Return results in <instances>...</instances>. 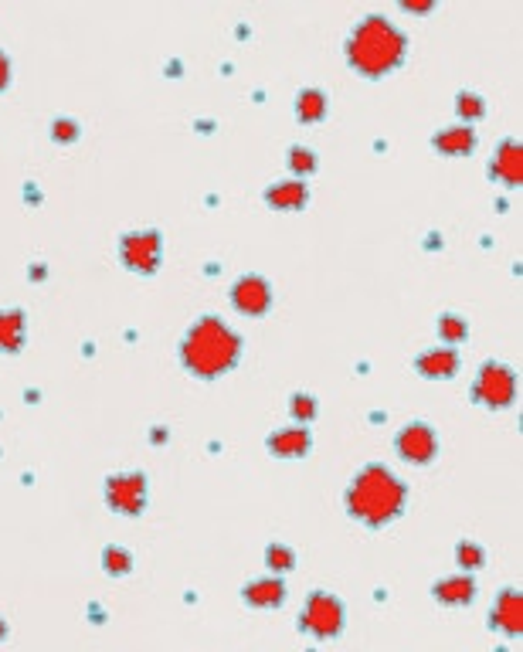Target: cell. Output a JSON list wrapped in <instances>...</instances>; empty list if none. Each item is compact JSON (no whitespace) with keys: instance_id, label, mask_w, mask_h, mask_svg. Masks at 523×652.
<instances>
[{"instance_id":"3","label":"cell","mask_w":523,"mask_h":652,"mask_svg":"<svg viewBox=\"0 0 523 652\" xmlns=\"http://www.w3.org/2000/svg\"><path fill=\"white\" fill-rule=\"evenodd\" d=\"M408 58V38L388 17L367 14L347 38V65L364 79H384Z\"/></svg>"},{"instance_id":"27","label":"cell","mask_w":523,"mask_h":652,"mask_svg":"<svg viewBox=\"0 0 523 652\" xmlns=\"http://www.w3.org/2000/svg\"><path fill=\"white\" fill-rule=\"evenodd\" d=\"M79 136H82V126L75 123V119H68V116L51 119V140H55V143L68 147V143H75Z\"/></svg>"},{"instance_id":"22","label":"cell","mask_w":523,"mask_h":652,"mask_svg":"<svg viewBox=\"0 0 523 652\" xmlns=\"http://www.w3.org/2000/svg\"><path fill=\"white\" fill-rule=\"evenodd\" d=\"M286 163H289V174H293L296 180H306L310 174H316V153L310 147H289L286 153Z\"/></svg>"},{"instance_id":"30","label":"cell","mask_w":523,"mask_h":652,"mask_svg":"<svg viewBox=\"0 0 523 652\" xmlns=\"http://www.w3.org/2000/svg\"><path fill=\"white\" fill-rule=\"evenodd\" d=\"M153 445H160V442H167V428H153Z\"/></svg>"},{"instance_id":"26","label":"cell","mask_w":523,"mask_h":652,"mask_svg":"<svg viewBox=\"0 0 523 652\" xmlns=\"http://www.w3.org/2000/svg\"><path fill=\"white\" fill-rule=\"evenodd\" d=\"M316 398L313 394H293V398H289V415H293V422L296 425H306V422H313L316 418Z\"/></svg>"},{"instance_id":"6","label":"cell","mask_w":523,"mask_h":652,"mask_svg":"<svg viewBox=\"0 0 523 652\" xmlns=\"http://www.w3.org/2000/svg\"><path fill=\"white\" fill-rule=\"evenodd\" d=\"M119 262L126 265L136 276H153L164 262V235L153 228L143 231H126L119 238Z\"/></svg>"},{"instance_id":"25","label":"cell","mask_w":523,"mask_h":652,"mask_svg":"<svg viewBox=\"0 0 523 652\" xmlns=\"http://www.w3.org/2000/svg\"><path fill=\"white\" fill-rule=\"evenodd\" d=\"M456 113L466 126L476 123V119L486 116V99L476 96V92H459V96H456Z\"/></svg>"},{"instance_id":"16","label":"cell","mask_w":523,"mask_h":652,"mask_svg":"<svg viewBox=\"0 0 523 652\" xmlns=\"http://www.w3.org/2000/svg\"><path fill=\"white\" fill-rule=\"evenodd\" d=\"M265 204L276 211H299L310 204V187H306V180H279V184L265 187Z\"/></svg>"},{"instance_id":"7","label":"cell","mask_w":523,"mask_h":652,"mask_svg":"<svg viewBox=\"0 0 523 652\" xmlns=\"http://www.w3.org/2000/svg\"><path fill=\"white\" fill-rule=\"evenodd\" d=\"M150 500V483L143 473H116L106 479V503L119 517H140Z\"/></svg>"},{"instance_id":"2","label":"cell","mask_w":523,"mask_h":652,"mask_svg":"<svg viewBox=\"0 0 523 652\" xmlns=\"http://www.w3.org/2000/svg\"><path fill=\"white\" fill-rule=\"evenodd\" d=\"M344 503H347V513L357 523H364V527H371V530H381L405 513L408 486L401 483L388 466L371 462V466H364L354 479H350Z\"/></svg>"},{"instance_id":"11","label":"cell","mask_w":523,"mask_h":652,"mask_svg":"<svg viewBox=\"0 0 523 652\" xmlns=\"http://www.w3.org/2000/svg\"><path fill=\"white\" fill-rule=\"evenodd\" d=\"M490 622L496 632H503L507 639H517L523 632V595L520 588H503L493 602Z\"/></svg>"},{"instance_id":"28","label":"cell","mask_w":523,"mask_h":652,"mask_svg":"<svg viewBox=\"0 0 523 652\" xmlns=\"http://www.w3.org/2000/svg\"><path fill=\"white\" fill-rule=\"evenodd\" d=\"M11 75H14L11 58H7V51L0 48V92H7V85H11Z\"/></svg>"},{"instance_id":"32","label":"cell","mask_w":523,"mask_h":652,"mask_svg":"<svg viewBox=\"0 0 523 652\" xmlns=\"http://www.w3.org/2000/svg\"><path fill=\"white\" fill-rule=\"evenodd\" d=\"M7 632H11V629H7V622H4V619H0V642H4V639H7Z\"/></svg>"},{"instance_id":"19","label":"cell","mask_w":523,"mask_h":652,"mask_svg":"<svg viewBox=\"0 0 523 652\" xmlns=\"http://www.w3.org/2000/svg\"><path fill=\"white\" fill-rule=\"evenodd\" d=\"M327 113H330V99H327V92H323V89H303L296 96V119H299V123H306V126L323 123Z\"/></svg>"},{"instance_id":"23","label":"cell","mask_w":523,"mask_h":652,"mask_svg":"<svg viewBox=\"0 0 523 652\" xmlns=\"http://www.w3.org/2000/svg\"><path fill=\"white\" fill-rule=\"evenodd\" d=\"M265 568L272 574H289L296 568V551L286 544H269L265 547Z\"/></svg>"},{"instance_id":"13","label":"cell","mask_w":523,"mask_h":652,"mask_svg":"<svg viewBox=\"0 0 523 652\" xmlns=\"http://www.w3.org/2000/svg\"><path fill=\"white\" fill-rule=\"evenodd\" d=\"M459 350L456 347H432L425 354L415 357V371L425 377V381H449V377L459 374Z\"/></svg>"},{"instance_id":"1","label":"cell","mask_w":523,"mask_h":652,"mask_svg":"<svg viewBox=\"0 0 523 652\" xmlns=\"http://www.w3.org/2000/svg\"><path fill=\"white\" fill-rule=\"evenodd\" d=\"M245 354V340L221 316H197L180 340V364L201 381H218L231 374Z\"/></svg>"},{"instance_id":"12","label":"cell","mask_w":523,"mask_h":652,"mask_svg":"<svg viewBox=\"0 0 523 652\" xmlns=\"http://www.w3.org/2000/svg\"><path fill=\"white\" fill-rule=\"evenodd\" d=\"M265 449H269L276 459H303V456H310V449H313V435L306 425H289V428L272 432L269 442H265Z\"/></svg>"},{"instance_id":"17","label":"cell","mask_w":523,"mask_h":652,"mask_svg":"<svg viewBox=\"0 0 523 652\" xmlns=\"http://www.w3.org/2000/svg\"><path fill=\"white\" fill-rule=\"evenodd\" d=\"M432 147L442 153V157H469L476 150V130L466 123L445 126L432 136Z\"/></svg>"},{"instance_id":"8","label":"cell","mask_w":523,"mask_h":652,"mask_svg":"<svg viewBox=\"0 0 523 652\" xmlns=\"http://www.w3.org/2000/svg\"><path fill=\"white\" fill-rule=\"evenodd\" d=\"M394 452L411 466H428L439 456V432L425 422H408L394 435Z\"/></svg>"},{"instance_id":"10","label":"cell","mask_w":523,"mask_h":652,"mask_svg":"<svg viewBox=\"0 0 523 652\" xmlns=\"http://www.w3.org/2000/svg\"><path fill=\"white\" fill-rule=\"evenodd\" d=\"M490 177L496 180V184L507 187V191H520V184H523V147H520V140L507 136V140L496 147L493 163H490Z\"/></svg>"},{"instance_id":"5","label":"cell","mask_w":523,"mask_h":652,"mask_svg":"<svg viewBox=\"0 0 523 652\" xmlns=\"http://www.w3.org/2000/svg\"><path fill=\"white\" fill-rule=\"evenodd\" d=\"M473 401L493 411L510 408L517 401V371L507 364H496V360L483 364L473 381Z\"/></svg>"},{"instance_id":"4","label":"cell","mask_w":523,"mask_h":652,"mask_svg":"<svg viewBox=\"0 0 523 652\" xmlns=\"http://www.w3.org/2000/svg\"><path fill=\"white\" fill-rule=\"evenodd\" d=\"M347 625V608L330 591H310L306 608L299 615V629L310 632L316 642H333Z\"/></svg>"},{"instance_id":"9","label":"cell","mask_w":523,"mask_h":652,"mask_svg":"<svg viewBox=\"0 0 523 652\" xmlns=\"http://www.w3.org/2000/svg\"><path fill=\"white\" fill-rule=\"evenodd\" d=\"M228 299H231V306H235V313L252 316V320H255V316H265L272 310V286H269V279L248 272V276L235 279Z\"/></svg>"},{"instance_id":"21","label":"cell","mask_w":523,"mask_h":652,"mask_svg":"<svg viewBox=\"0 0 523 652\" xmlns=\"http://www.w3.org/2000/svg\"><path fill=\"white\" fill-rule=\"evenodd\" d=\"M102 571H106L109 578H126V574L133 571V554L126 551V547L109 544L106 551H102Z\"/></svg>"},{"instance_id":"24","label":"cell","mask_w":523,"mask_h":652,"mask_svg":"<svg viewBox=\"0 0 523 652\" xmlns=\"http://www.w3.org/2000/svg\"><path fill=\"white\" fill-rule=\"evenodd\" d=\"M456 564H459V571H479L486 564V551L476 544V540H459V544H456Z\"/></svg>"},{"instance_id":"20","label":"cell","mask_w":523,"mask_h":652,"mask_svg":"<svg viewBox=\"0 0 523 652\" xmlns=\"http://www.w3.org/2000/svg\"><path fill=\"white\" fill-rule=\"evenodd\" d=\"M435 326H439V337L445 340V347H459V343L469 340V323L459 313H442Z\"/></svg>"},{"instance_id":"14","label":"cell","mask_w":523,"mask_h":652,"mask_svg":"<svg viewBox=\"0 0 523 652\" xmlns=\"http://www.w3.org/2000/svg\"><path fill=\"white\" fill-rule=\"evenodd\" d=\"M432 598L445 608H462L476 602V578L473 571H459L452 578H442L439 585L432 588Z\"/></svg>"},{"instance_id":"31","label":"cell","mask_w":523,"mask_h":652,"mask_svg":"<svg viewBox=\"0 0 523 652\" xmlns=\"http://www.w3.org/2000/svg\"><path fill=\"white\" fill-rule=\"evenodd\" d=\"M31 279H34V282L45 279V265H34V269H31Z\"/></svg>"},{"instance_id":"29","label":"cell","mask_w":523,"mask_h":652,"mask_svg":"<svg viewBox=\"0 0 523 652\" xmlns=\"http://www.w3.org/2000/svg\"><path fill=\"white\" fill-rule=\"evenodd\" d=\"M401 7H405L408 14H428V11H435V4H415V0H405Z\"/></svg>"},{"instance_id":"18","label":"cell","mask_w":523,"mask_h":652,"mask_svg":"<svg viewBox=\"0 0 523 652\" xmlns=\"http://www.w3.org/2000/svg\"><path fill=\"white\" fill-rule=\"evenodd\" d=\"M28 343V316L21 310H0V354H21Z\"/></svg>"},{"instance_id":"15","label":"cell","mask_w":523,"mask_h":652,"mask_svg":"<svg viewBox=\"0 0 523 652\" xmlns=\"http://www.w3.org/2000/svg\"><path fill=\"white\" fill-rule=\"evenodd\" d=\"M242 602L248 608H282L286 602V581H282V574H265L259 581H248L242 588Z\"/></svg>"}]
</instances>
